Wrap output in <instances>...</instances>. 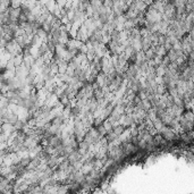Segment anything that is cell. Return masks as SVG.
I'll return each mask as SVG.
<instances>
[{
    "mask_svg": "<svg viewBox=\"0 0 194 194\" xmlns=\"http://www.w3.org/2000/svg\"><path fill=\"white\" fill-rule=\"evenodd\" d=\"M1 130H2L3 133H6V134L10 135V134H12L13 132H15L16 129H15V127H14V124H10V123L5 122V123L1 124Z\"/></svg>",
    "mask_w": 194,
    "mask_h": 194,
    "instance_id": "6da1fadb",
    "label": "cell"
}]
</instances>
